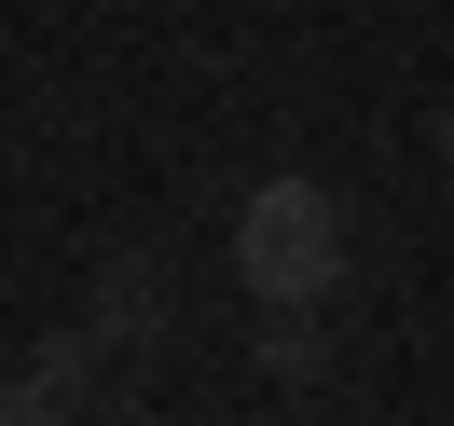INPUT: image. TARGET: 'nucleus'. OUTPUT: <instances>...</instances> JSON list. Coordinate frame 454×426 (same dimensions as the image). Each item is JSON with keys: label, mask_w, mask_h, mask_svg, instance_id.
I'll return each instance as SVG.
<instances>
[{"label": "nucleus", "mask_w": 454, "mask_h": 426, "mask_svg": "<svg viewBox=\"0 0 454 426\" xmlns=\"http://www.w3.org/2000/svg\"><path fill=\"white\" fill-rule=\"evenodd\" d=\"M234 261H248L262 303H331V275H344V206L317 193V179H262L248 221H234Z\"/></svg>", "instance_id": "obj_1"}, {"label": "nucleus", "mask_w": 454, "mask_h": 426, "mask_svg": "<svg viewBox=\"0 0 454 426\" xmlns=\"http://www.w3.org/2000/svg\"><path fill=\"white\" fill-rule=\"evenodd\" d=\"M166 316H179V289H166L152 248H111V261H97V316H83L97 344H166Z\"/></svg>", "instance_id": "obj_2"}, {"label": "nucleus", "mask_w": 454, "mask_h": 426, "mask_svg": "<svg viewBox=\"0 0 454 426\" xmlns=\"http://www.w3.org/2000/svg\"><path fill=\"white\" fill-rule=\"evenodd\" d=\"M97 358H111V344H97V330H42L14 385H42V399H83V385H97Z\"/></svg>", "instance_id": "obj_3"}, {"label": "nucleus", "mask_w": 454, "mask_h": 426, "mask_svg": "<svg viewBox=\"0 0 454 426\" xmlns=\"http://www.w3.org/2000/svg\"><path fill=\"white\" fill-rule=\"evenodd\" d=\"M262 358H276L289 385H317V371H331V330H317V303H276V330H262Z\"/></svg>", "instance_id": "obj_4"}, {"label": "nucleus", "mask_w": 454, "mask_h": 426, "mask_svg": "<svg viewBox=\"0 0 454 426\" xmlns=\"http://www.w3.org/2000/svg\"><path fill=\"white\" fill-rule=\"evenodd\" d=\"M0 426H69V399H42V385H0Z\"/></svg>", "instance_id": "obj_5"}, {"label": "nucleus", "mask_w": 454, "mask_h": 426, "mask_svg": "<svg viewBox=\"0 0 454 426\" xmlns=\"http://www.w3.org/2000/svg\"><path fill=\"white\" fill-rule=\"evenodd\" d=\"M97 426H152V413H97Z\"/></svg>", "instance_id": "obj_6"}]
</instances>
